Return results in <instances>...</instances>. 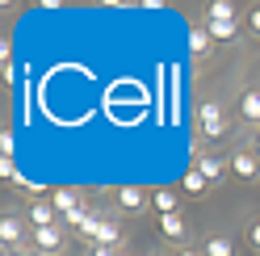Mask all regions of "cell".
Listing matches in <instances>:
<instances>
[{"label": "cell", "mask_w": 260, "mask_h": 256, "mask_svg": "<svg viewBox=\"0 0 260 256\" xmlns=\"http://www.w3.org/2000/svg\"><path fill=\"white\" fill-rule=\"evenodd\" d=\"M248 29H252V38H260V5L248 13Z\"/></svg>", "instance_id": "ffe728a7"}, {"label": "cell", "mask_w": 260, "mask_h": 256, "mask_svg": "<svg viewBox=\"0 0 260 256\" xmlns=\"http://www.w3.org/2000/svg\"><path fill=\"white\" fill-rule=\"evenodd\" d=\"M252 155H256V159H260V131H256V135H252Z\"/></svg>", "instance_id": "603a6c76"}, {"label": "cell", "mask_w": 260, "mask_h": 256, "mask_svg": "<svg viewBox=\"0 0 260 256\" xmlns=\"http://www.w3.org/2000/svg\"><path fill=\"white\" fill-rule=\"evenodd\" d=\"M101 210H92V206H88V214H84V222H80V227H76V239H84V244L92 248L96 244V231H101Z\"/></svg>", "instance_id": "30bf717a"}, {"label": "cell", "mask_w": 260, "mask_h": 256, "mask_svg": "<svg viewBox=\"0 0 260 256\" xmlns=\"http://www.w3.org/2000/svg\"><path fill=\"white\" fill-rule=\"evenodd\" d=\"M181 189H185V194H189V198H202V194H206V189H210V181L202 177V172H198V168H189V172H185V177H181Z\"/></svg>", "instance_id": "5bb4252c"}, {"label": "cell", "mask_w": 260, "mask_h": 256, "mask_svg": "<svg viewBox=\"0 0 260 256\" xmlns=\"http://www.w3.org/2000/svg\"><path fill=\"white\" fill-rule=\"evenodd\" d=\"M193 168H198V172H202V177H206L210 185H218V181L226 177V159H214V155H202Z\"/></svg>", "instance_id": "8fae6325"}, {"label": "cell", "mask_w": 260, "mask_h": 256, "mask_svg": "<svg viewBox=\"0 0 260 256\" xmlns=\"http://www.w3.org/2000/svg\"><path fill=\"white\" fill-rule=\"evenodd\" d=\"M239 118L248 126H260V88H248L239 97Z\"/></svg>", "instance_id": "ba28073f"}, {"label": "cell", "mask_w": 260, "mask_h": 256, "mask_svg": "<svg viewBox=\"0 0 260 256\" xmlns=\"http://www.w3.org/2000/svg\"><path fill=\"white\" fill-rule=\"evenodd\" d=\"M206 21H239V13L231 0H214V5L206 9Z\"/></svg>", "instance_id": "9a60e30c"}, {"label": "cell", "mask_w": 260, "mask_h": 256, "mask_svg": "<svg viewBox=\"0 0 260 256\" xmlns=\"http://www.w3.org/2000/svg\"><path fill=\"white\" fill-rule=\"evenodd\" d=\"M210 51H214V38L206 34V25L189 29V55H193V59H210Z\"/></svg>", "instance_id": "9c48e42d"}, {"label": "cell", "mask_w": 260, "mask_h": 256, "mask_svg": "<svg viewBox=\"0 0 260 256\" xmlns=\"http://www.w3.org/2000/svg\"><path fill=\"white\" fill-rule=\"evenodd\" d=\"M176 256H202V252H193V248H181V252H176Z\"/></svg>", "instance_id": "cb8c5ba5"}, {"label": "cell", "mask_w": 260, "mask_h": 256, "mask_svg": "<svg viewBox=\"0 0 260 256\" xmlns=\"http://www.w3.org/2000/svg\"><path fill=\"white\" fill-rule=\"evenodd\" d=\"M159 235H164L168 244H185V239H189L185 214H181V210H176V214H159Z\"/></svg>", "instance_id": "52a82bcc"}, {"label": "cell", "mask_w": 260, "mask_h": 256, "mask_svg": "<svg viewBox=\"0 0 260 256\" xmlns=\"http://www.w3.org/2000/svg\"><path fill=\"white\" fill-rule=\"evenodd\" d=\"M25 222H29V231H38V227H55V222H63V218L55 210V202L46 198V202H29L25 206Z\"/></svg>", "instance_id": "3957f363"}, {"label": "cell", "mask_w": 260, "mask_h": 256, "mask_svg": "<svg viewBox=\"0 0 260 256\" xmlns=\"http://www.w3.org/2000/svg\"><path fill=\"white\" fill-rule=\"evenodd\" d=\"M0 76H5V84H9V88H17V84H21V68H17V63H5V68H0Z\"/></svg>", "instance_id": "ac0fdd59"}, {"label": "cell", "mask_w": 260, "mask_h": 256, "mask_svg": "<svg viewBox=\"0 0 260 256\" xmlns=\"http://www.w3.org/2000/svg\"><path fill=\"white\" fill-rule=\"evenodd\" d=\"M13 147H17V135H13V131H5V135H0V155H5V159H13Z\"/></svg>", "instance_id": "d6986e66"}, {"label": "cell", "mask_w": 260, "mask_h": 256, "mask_svg": "<svg viewBox=\"0 0 260 256\" xmlns=\"http://www.w3.org/2000/svg\"><path fill=\"white\" fill-rule=\"evenodd\" d=\"M29 239H34V252L38 256H63L68 227H63V222H55V227H38V231H29Z\"/></svg>", "instance_id": "7a4b0ae2"}, {"label": "cell", "mask_w": 260, "mask_h": 256, "mask_svg": "<svg viewBox=\"0 0 260 256\" xmlns=\"http://www.w3.org/2000/svg\"><path fill=\"white\" fill-rule=\"evenodd\" d=\"M198 126H202V139H206V143H218L231 122H226V114H222L218 101H202V105H198Z\"/></svg>", "instance_id": "6da1fadb"}, {"label": "cell", "mask_w": 260, "mask_h": 256, "mask_svg": "<svg viewBox=\"0 0 260 256\" xmlns=\"http://www.w3.org/2000/svg\"><path fill=\"white\" fill-rule=\"evenodd\" d=\"M202 256H235V239L210 235V239H202Z\"/></svg>", "instance_id": "4fadbf2b"}, {"label": "cell", "mask_w": 260, "mask_h": 256, "mask_svg": "<svg viewBox=\"0 0 260 256\" xmlns=\"http://www.w3.org/2000/svg\"><path fill=\"white\" fill-rule=\"evenodd\" d=\"M151 206H155L159 214H176V210H181V206H176V194H172V189H155V194H151Z\"/></svg>", "instance_id": "e0dca14e"}, {"label": "cell", "mask_w": 260, "mask_h": 256, "mask_svg": "<svg viewBox=\"0 0 260 256\" xmlns=\"http://www.w3.org/2000/svg\"><path fill=\"white\" fill-rule=\"evenodd\" d=\"M88 256H118V248H105V244H96V248H92Z\"/></svg>", "instance_id": "7402d4cb"}, {"label": "cell", "mask_w": 260, "mask_h": 256, "mask_svg": "<svg viewBox=\"0 0 260 256\" xmlns=\"http://www.w3.org/2000/svg\"><path fill=\"white\" fill-rule=\"evenodd\" d=\"M96 244H105V248H118V244H122V227H118L113 218H105V222H101V231H96ZM96 244H92V248H96Z\"/></svg>", "instance_id": "2e32d148"}, {"label": "cell", "mask_w": 260, "mask_h": 256, "mask_svg": "<svg viewBox=\"0 0 260 256\" xmlns=\"http://www.w3.org/2000/svg\"><path fill=\"white\" fill-rule=\"evenodd\" d=\"M25 239H29V235H25V222H21L17 214H5V218H0V244H5L9 252L21 248Z\"/></svg>", "instance_id": "8992f818"}, {"label": "cell", "mask_w": 260, "mask_h": 256, "mask_svg": "<svg viewBox=\"0 0 260 256\" xmlns=\"http://www.w3.org/2000/svg\"><path fill=\"white\" fill-rule=\"evenodd\" d=\"M113 198H118V210H126V214H143V210H147V202H151L147 189H139V185H122Z\"/></svg>", "instance_id": "5b68a950"}, {"label": "cell", "mask_w": 260, "mask_h": 256, "mask_svg": "<svg viewBox=\"0 0 260 256\" xmlns=\"http://www.w3.org/2000/svg\"><path fill=\"white\" fill-rule=\"evenodd\" d=\"M226 168H231L239 181H248V185H252V181L260 177V159H256L252 151H243V147H235V151H231V159H226Z\"/></svg>", "instance_id": "277c9868"}, {"label": "cell", "mask_w": 260, "mask_h": 256, "mask_svg": "<svg viewBox=\"0 0 260 256\" xmlns=\"http://www.w3.org/2000/svg\"><path fill=\"white\" fill-rule=\"evenodd\" d=\"M206 34L214 42H235L239 38V21H206Z\"/></svg>", "instance_id": "7c38bea8"}, {"label": "cell", "mask_w": 260, "mask_h": 256, "mask_svg": "<svg viewBox=\"0 0 260 256\" xmlns=\"http://www.w3.org/2000/svg\"><path fill=\"white\" fill-rule=\"evenodd\" d=\"M248 244H252V248L260 252V218H256V222H252V227H248Z\"/></svg>", "instance_id": "44dd1931"}]
</instances>
